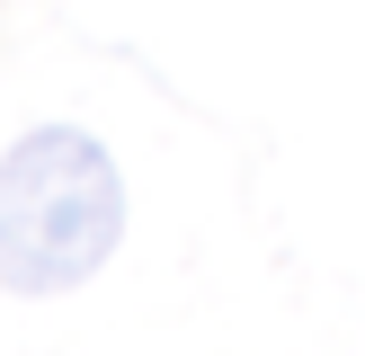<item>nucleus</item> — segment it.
I'll return each instance as SVG.
<instances>
[{"label":"nucleus","mask_w":365,"mask_h":356,"mask_svg":"<svg viewBox=\"0 0 365 356\" xmlns=\"http://www.w3.org/2000/svg\"><path fill=\"white\" fill-rule=\"evenodd\" d=\"M116 241H125V178L107 142L71 134V125L9 142V160H0V285L63 294V285L98 276Z\"/></svg>","instance_id":"1"}]
</instances>
